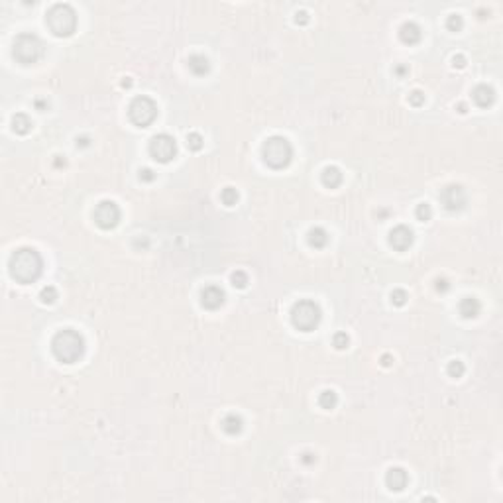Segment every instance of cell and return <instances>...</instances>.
I'll use <instances>...</instances> for the list:
<instances>
[{
  "mask_svg": "<svg viewBox=\"0 0 503 503\" xmlns=\"http://www.w3.org/2000/svg\"><path fill=\"white\" fill-rule=\"evenodd\" d=\"M8 271H10L12 279L24 283V285L38 281L41 271H43V260H41L40 252L36 248H30V246L18 248L10 256Z\"/></svg>",
  "mask_w": 503,
  "mask_h": 503,
  "instance_id": "6da1fadb",
  "label": "cell"
},
{
  "mask_svg": "<svg viewBox=\"0 0 503 503\" xmlns=\"http://www.w3.org/2000/svg\"><path fill=\"white\" fill-rule=\"evenodd\" d=\"M51 352L61 364H75L85 354V338L73 328H63L51 338Z\"/></svg>",
  "mask_w": 503,
  "mask_h": 503,
  "instance_id": "7a4b0ae2",
  "label": "cell"
},
{
  "mask_svg": "<svg viewBox=\"0 0 503 503\" xmlns=\"http://www.w3.org/2000/svg\"><path fill=\"white\" fill-rule=\"evenodd\" d=\"M47 28L51 30L53 36L57 38H69L77 30V12L73 10L71 4H53L47 14H45Z\"/></svg>",
  "mask_w": 503,
  "mask_h": 503,
  "instance_id": "3957f363",
  "label": "cell"
},
{
  "mask_svg": "<svg viewBox=\"0 0 503 503\" xmlns=\"http://www.w3.org/2000/svg\"><path fill=\"white\" fill-rule=\"evenodd\" d=\"M262 158L271 169H285L293 160V146L283 136H271L263 141Z\"/></svg>",
  "mask_w": 503,
  "mask_h": 503,
  "instance_id": "277c9868",
  "label": "cell"
},
{
  "mask_svg": "<svg viewBox=\"0 0 503 503\" xmlns=\"http://www.w3.org/2000/svg\"><path fill=\"white\" fill-rule=\"evenodd\" d=\"M322 319V311L319 303L311 301V299H301L293 305L291 309V322L297 330L303 332H311L319 326Z\"/></svg>",
  "mask_w": 503,
  "mask_h": 503,
  "instance_id": "5b68a950",
  "label": "cell"
},
{
  "mask_svg": "<svg viewBox=\"0 0 503 503\" xmlns=\"http://www.w3.org/2000/svg\"><path fill=\"white\" fill-rule=\"evenodd\" d=\"M43 51H45V45L36 34H20L14 40V47H12L14 59L22 65L38 63L43 57Z\"/></svg>",
  "mask_w": 503,
  "mask_h": 503,
  "instance_id": "8992f818",
  "label": "cell"
},
{
  "mask_svg": "<svg viewBox=\"0 0 503 503\" xmlns=\"http://www.w3.org/2000/svg\"><path fill=\"white\" fill-rule=\"evenodd\" d=\"M128 118L138 128H148L152 122L158 118V104L150 97H136L132 99L128 106Z\"/></svg>",
  "mask_w": 503,
  "mask_h": 503,
  "instance_id": "52a82bcc",
  "label": "cell"
},
{
  "mask_svg": "<svg viewBox=\"0 0 503 503\" xmlns=\"http://www.w3.org/2000/svg\"><path fill=\"white\" fill-rule=\"evenodd\" d=\"M148 150H150V156H152L156 161H160V163H169V161L177 156V141H175L173 136H169V134H158V136H154V138L150 140Z\"/></svg>",
  "mask_w": 503,
  "mask_h": 503,
  "instance_id": "ba28073f",
  "label": "cell"
},
{
  "mask_svg": "<svg viewBox=\"0 0 503 503\" xmlns=\"http://www.w3.org/2000/svg\"><path fill=\"white\" fill-rule=\"evenodd\" d=\"M120 214H122L120 206L114 201H101L95 206L93 219H95V224L99 228H102V230H112V228L118 226Z\"/></svg>",
  "mask_w": 503,
  "mask_h": 503,
  "instance_id": "9c48e42d",
  "label": "cell"
},
{
  "mask_svg": "<svg viewBox=\"0 0 503 503\" xmlns=\"http://www.w3.org/2000/svg\"><path fill=\"white\" fill-rule=\"evenodd\" d=\"M439 199H441V204H443L446 210L450 212H458L466 206V191H464L462 185H446L443 191L439 193Z\"/></svg>",
  "mask_w": 503,
  "mask_h": 503,
  "instance_id": "30bf717a",
  "label": "cell"
},
{
  "mask_svg": "<svg viewBox=\"0 0 503 503\" xmlns=\"http://www.w3.org/2000/svg\"><path fill=\"white\" fill-rule=\"evenodd\" d=\"M413 240H415L413 230H411L409 226H405V224L395 226V228L389 232V246H391L393 250H397V252L409 250L411 244H413Z\"/></svg>",
  "mask_w": 503,
  "mask_h": 503,
  "instance_id": "8fae6325",
  "label": "cell"
},
{
  "mask_svg": "<svg viewBox=\"0 0 503 503\" xmlns=\"http://www.w3.org/2000/svg\"><path fill=\"white\" fill-rule=\"evenodd\" d=\"M226 301V293L219 285H208L201 291V305L208 311H217L221 309Z\"/></svg>",
  "mask_w": 503,
  "mask_h": 503,
  "instance_id": "7c38bea8",
  "label": "cell"
},
{
  "mask_svg": "<svg viewBox=\"0 0 503 503\" xmlns=\"http://www.w3.org/2000/svg\"><path fill=\"white\" fill-rule=\"evenodd\" d=\"M407 483H409V476H407V472L403 468L395 466V468L387 470V474H385V485L391 491H401V489L407 487Z\"/></svg>",
  "mask_w": 503,
  "mask_h": 503,
  "instance_id": "4fadbf2b",
  "label": "cell"
},
{
  "mask_svg": "<svg viewBox=\"0 0 503 503\" xmlns=\"http://www.w3.org/2000/svg\"><path fill=\"white\" fill-rule=\"evenodd\" d=\"M472 99H474V102H476L480 108H487V106H491V104L495 102V91H493V87H489V85H478V87L472 91Z\"/></svg>",
  "mask_w": 503,
  "mask_h": 503,
  "instance_id": "5bb4252c",
  "label": "cell"
},
{
  "mask_svg": "<svg viewBox=\"0 0 503 503\" xmlns=\"http://www.w3.org/2000/svg\"><path fill=\"white\" fill-rule=\"evenodd\" d=\"M421 36H423V32H421V28H419L415 22H405L401 28H399V38H401V41L403 43H407V45L419 43V41H421Z\"/></svg>",
  "mask_w": 503,
  "mask_h": 503,
  "instance_id": "9a60e30c",
  "label": "cell"
},
{
  "mask_svg": "<svg viewBox=\"0 0 503 503\" xmlns=\"http://www.w3.org/2000/svg\"><path fill=\"white\" fill-rule=\"evenodd\" d=\"M458 311H460V315L464 319H476L480 315V311H482V305L476 297H464L460 305H458Z\"/></svg>",
  "mask_w": 503,
  "mask_h": 503,
  "instance_id": "2e32d148",
  "label": "cell"
},
{
  "mask_svg": "<svg viewBox=\"0 0 503 503\" xmlns=\"http://www.w3.org/2000/svg\"><path fill=\"white\" fill-rule=\"evenodd\" d=\"M321 179H322V185H324V187L336 189V187L342 183V171H340L338 167H334V165H328V167L322 169Z\"/></svg>",
  "mask_w": 503,
  "mask_h": 503,
  "instance_id": "e0dca14e",
  "label": "cell"
},
{
  "mask_svg": "<svg viewBox=\"0 0 503 503\" xmlns=\"http://www.w3.org/2000/svg\"><path fill=\"white\" fill-rule=\"evenodd\" d=\"M222 430L226 433V435H230V437H236V435H240L242 428H244V421H242L240 415H236V413H230V415H226L224 419H222Z\"/></svg>",
  "mask_w": 503,
  "mask_h": 503,
  "instance_id": "ac0fdd59",
  "label": "cell"
},
{
  "mask_svg": "<svg viewBox=\"0 0 503 503\" xmlns=\"http://www.w3.org/2000/svg\"><path fill=\"white\" fill-rule=\"evenodd\" d=\"M187 65H189L191 73H195V75H199V77L206 75V73L210 71V63H208V59H206L204 55H201V53L191 55L189 61H187Z\"/></svg>",
  "mask_w": 503,
  "mask_h": 503,
  "instance_id": "d6986e66",
  "label": "cell"
},
{
  "mask_svg": "<svg viewBox=\"0 0 503 503\" xmlns=\"http://www.w3.org/2000/svg\"><path fill=\"white\" fill-rule=\"evenodd\" d=\"M307 240H309V244H311L313 248L321 250V248H324V246L328 244V232H326L324 228H321V226H315V228L309 230Z\"/></svg>",
  "mask_w": 503,
  "mask_h": 503,
  "instance_id": "ffe728a7",
  "label": "cell"
},
{
  "mask_svg": "<svg viewBox=\"0 0 503 503\" xmlns=\"http://www.w3.org/2000/svg\"><path fill=\"white\" fill-rule=\"evenodd\" d=\"M32 120H30V116L28 114H24V112H18V114H14V118H12V130L16 132V134H20V136H26L30 130H32Z\"/></svg>",
  "mask_w": 503,
  "mask_h": 503,
  "instance_id": "44dd1931",
  "label": "cell"
},
{
  "mask_svg": "<svg viewBox=\"0 0 503 503\" xmlns=\"http://www.w3.org/2000/svg\"><path fill=\"white\" fill-rule=\"evenodd\" d=\"M319 405H321L324 411H332V409L338 405V395H336V391L324 389L321 395H319Z\"/></svg>",
  "mask_w": 503,
  "mask_h": 503,
  "instance_id": "7402d4cb",
  "label": "cell"
},
{
  "mask_svg": "<svg viewBox=\"0 0 503 503\" xmlns=\"http://www.w3.org/2000/svg\"><path fill=\"white\" fill-rule=\"evenodd\" d=\"M240 199V195H238V191L234 189V187H224L221 193V201L224 206H234L236 202Z\"/></svg>",
  "mask_w": 503,
  "mask_h": 503,
  "instance_id": "603a6c76",
  "label": "cell"
},
{
  "mask_svg": "<svg viewBox=\"0 0 503 503\" xmlns=\"http://www.w3.org/2000/svg\"><path fill=\"white\" fill-rule=\"evenodd\" d=\"M55 299H57V289L53 285H47L40 291V301L43 305H53Z\"/></svg>",
  "mask_w": 503,
  "mask_h": 503,
  "instance_id": "cb8c5ba5",
  "label": "cell"
},
{
  "mask_svg": "<svg viewBox=\"0 0 503 503\" xmlns=\"http://www.w3.org/2000/svg\"><path fill=\"white\" fill-rule=\"evenodd\" d=\"M202 146H204V140H202V136L199 134V132H191V134H187V148H189V150L199 152V150H202Z\"/></svg>",
  "mask_w": 503,
  "mask_h": 503,
  "instance_id": "d4e9b609",
  "label": "cell"
},
{
  "mask_svg": "<svg viewBox=\"0 0 503 503\" xmlns=\"http://www.w3.org/2000/svg\"><path fill=\"white\" fill-rule=\"evenodd\" d=\"M464 372H466V366L464 362L460 360H452V362L448 364V376L450 378H454V380H458V378H462Z\"/></svg>",
  "mask_w": 503,
  "mask_h": 503,
  "instance_id": "484cf974",
  "label": "cell"
},
{
  "mask_svg": "<svg viewBox=\"0 0 503 503\" xmlns=\"http://www.w3.org/2000/svg\"><path fill=\"white\" fill-rule=\"evenodd\" d=\"M415 217H417V221H421V222L430 221V217H433V208H430V204L421 202V204L417 206V210H415Z\"/></svg>",
  "mask_w": 503,
  "mask_h": 503,
  "instance_id": "4316f807",
  "label": "cell"
},
{
  "mask_svg": "<svg viewBox=\"0 0 503 503\" xmlns=\"http://www.w3.org/2000/svg\"><path fill=\"white\" fill-rule=\"evenodd\" d=\"M232 285L234 287H238V289H244L246 285H248V273L246 271H242V269H236L234 273H232Z\"/></svg>",
  "mask_w": 503,
  "mask_h": 503,
  "instance_id": "83f0119b",
  "label": "cell"
},
{
  "mask_svg": "<svg viewBox=\"0 0 503 503\" xmlns=\"http://www.w3.org/2000/svg\"><path fill=\"white\" fill-rule=\"evenodd\" d=\"M348 344H350V336H348L346 332H336V334H334V338H332V346H334L336 350H346V348H348Z\"/></svg>",
  "mask_w": 503,
  "mask_h": 503,
  "instance_id": "f1b7e54d",
  "label": "cell"
},
{
  "mask_svg": "<svg viewBox=\"0 0 503 503\" xmlns=\"http://www.w3.org/2000/svg\"><path fill=\"white\" fill-rule=\"evenodd\" d=\"M464 26V20L460 14H452V16H448V20H446V28L450 30V32H460Z\"/></svg>",
  "mask_w": 503,
  "mask_h": 503,
  "instance_id": "f546056e",
  "label": "cell"
},
{
  "mask_svg": "<svg viewBox=\"0 0 503 503\" xmlns=\"http://www.w3.org/2000/svg\"><path fill=\"white\" fill-rule=\"evenodd\" d=\"M407 291L405 289H393L391 291V303L395 305V307H403L405 303H407Z\"/></svg>",
  "mask_w": 503,
  "mask_h": 503,
  "instance_id": "4dcf8cb0",
  "label": "cell"
},
{
  "mask_svg": "<svg viewBox=\"0 0 503 503\" xmlns=\"http://www.w3.org/2000/svg\"><path fill=\"white\" fill-rule=\"evenodd\" d=\"M409 104H413V106H423L424 104V95L421 91H413L411 95H409Z\"/></svg>",
  "mask_w": 503,
  "mask_h": 503,
  "instance_id": "1f68e13d",
  "label": "cell"
},
{
  "mask_svg": "<svg viewBox=\"0 0 503 503\" xmlns=\"http://www.w3.org/2000/svg\"><path fill=\"white\" fill-rule=\"evenodd\" d=\"M140 181H143V183H152L154 179H156V173L150 169V167H143V169H140Z\"/></svg>",
  "mask_w": 503,
  "mask_h": 503,
  "instance_id": "d6a6232c",
  "label": "cell"
},
{
  "mask_svg": "<svg viewBox=\"0 0 503 503\" xmlns=\"http://www.w3.org/2000/svg\"><path fill=\"white\" fill-rule=\"evenodd\" d=\"M435 283H437V285H435L437 291H441V293H446V291L450 289V283H448V279H444V277H439Z\"/></svg>",
  "mask_w": 503,
  "mask_h": 503,
  "instance_id": "836d02e7",
  "label": "cell"
},
{
  "mask_svg": "<svg viewBox=\"0 0 503 503\" xmlns=\"http://www.w3.org/2000/svg\"><path fill=\"white\" fill-rule=\"evenodd\" d=\"M452 65H454L456 69H464V67H466V57H464L462 53L454 55V57H452Z\"/></svg>",
  "mask_w": 503,
  "mask_h": 503,
  "instance_id": "e575fe53",
  "label": "cell"
},
{
  "mask_svg": "<svg viewBox=\"0 0 503 503\" xmlns=\"http://www.w3.org/2000/svg\"><path fill=\"white\" fill-rule=\"evenodd\" d=\"M295 22H297V24H301V26L309 24V12H305V10H299V12L295 14Z\"/></svg>",
  "mask_w": 503,
  "mask_h": 503,
  "instance_id": "d590c367",
  "label": "cell"
},
{
  "mask_svg": "<svg viewBox=\"0 0 503 503\" xmlns=\"http://www.w3.org/2000/svg\"><path fill=\"white\" fill-rule=\"evenodd\" d=\"M301 462L307 464V466H311V464L317 462V456H315V454H311V452H305V454L301 456Z\"/></svg>",
  "mask_w": 503,
  "mask_h": 503,
  "instance_id": "8d00e7d4",
  "label": "cell"
},
{
  "mask_svg": "<svg viewBox=\"0 0 503 503\" xmlns=\"http://www.w3.org/2000/svg\"><path fill=\"white\" fill-rule=\"evenodd\" d=\"M391 362H393V358H391L389 354H383V356H382V364H383V366H391Z\"/></svg>",
  "mask_w": 503,
  "mask_h": 503,
  "instance_id": "74e56055",
  "label": "cell"
},
{
  "mask_svg": "<svg viewBox=\"0 0 503 503\" xmlns=\"http://www.w3.org/2000/svg\"><path fill=\"white\" fill-rule=\"evenodd\" d=\"M47 106H49V104L45 101H36V108H38V110H45Z\"/></svg>",
  "mask_w": 503,
  "mask_h": 503,
  "instance_id": "f35d334b",
  "label": "cell"
},
{
  "mask_svg": "<svg viewBox=\"0 0 503 503\" xmlns=\"http://www.w3.org/2000/svg\"><path fill=\"white\" fill-rule=\"evenodd\" d=\"M77 146H89V138H77Z\"/></svg>",
  "mask_w": 503,
  "mask_h": 503,
  "instance_id": "ab89813d",
  "label": "cell"
},
{
  "mask_svg": "<svg viewBox=\"0 0 503 503\" xmlns=\"http://www.w3.org/2000/svg\"><path fill=\"white\" fill-rule=\"evenodd\" d=\"M122 87H124V89H128V87H132V81H130V77H126V79L122 81Z\"/></svg>",
  "mask_w": 503,
  "mask_h": 503,
  "instance_id": "60d3db41",
  "label": "cell"
},
{
  "mask_svg": "<svg viewBox=\"0 0 503 503\" xmlns=\"http://www.w3.org/2000/svg\"><path fill=\"white\" fill-rule=\"evenodd\" d=\"M458 112H462V114H466V112H468V110H466V104H464V102H460V104H458Z\"/></svg>",
  "mask_w": 503,
  "mask_h": 503,
  "instance_id": "b9f144b4",
  "label": "cell"
},
{
  "mask_svg": "<svg viewBox=\"0 0 503 503\" xmlns=\"http://www.w3.org/2000/svg\"><path fill=\"white\" fill-rule=\"evenodd\" d=\"M395 71H397V75H405V71H407V67H397V69H395Z\"/></svg>",
  "mask_w": 503,
  "mask_h": 503,
  "instance_id": "7bdbcfd3",
  "label": "cell"
},
{
  "mask_svg": "<svg viewBox=\"0 0 503 503\" xmlns=\"http://www.w3.org/2000/svg\"><path fill=\"white\" fill-rule=\"evenodd\" d=\"M55 165H57V167H59V165H65V160H63V161H61V160H55Z\"/></svg>",
  "mask_w": 503,
  "mask_h": 503,
  "instance_id": "ee69618b",
  "label": "cell"
}]
</instances>
